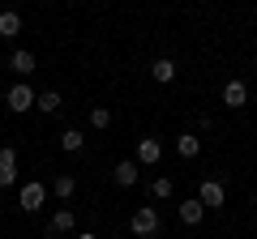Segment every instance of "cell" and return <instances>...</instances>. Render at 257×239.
Wrapping results in <instances>:
<instances>
[{"label":"cell","instance_id":"16","mask_svg":"<svg viewBox=\"0 0 257 239\" xmlns=\"http://www.w3.org/2000/svg\"><path fill=\"white\" fill-rule=\"evenodd\" d=\"M64 102H60V90H43L39 94V102H35V111H43V116H56Z\"/></svg>","mask_w":257,"mask_h":239},{"label":"cell","instance_id":"1","mask_svg":"<svg viewBox=\"0 0 257 239\" xmlns=\"http://www.w3.org/2000/svg\"><path fill=\"white\" fill-rule=\"evenodd\" d=\"M159 226H163V222H159V210H155V205H138V210L128 214V230H133L138 239H155Z\"/></svg>","mask_w":257,"mask_h":239},{"label":"cell","instance_id":"19","mask_svg":"<svg viewBox=\"0 0 257 239\" xmlns=\"http://www.w3.org/2000/svg\"><path fill=\"white\" fill-rule=\"evenodd\" d=\"M150 192H155V196H159V201H167V196H172V192H176V184H172V175H159L155 184H150Z\"/></svg>","mask_w":257,"mask_h":239},{"label":"cell","instance_id":"10","mask_svg":"<svg viewBox=\"0 0 257 239\" xmlns=\"http://www.w3.org/2000/svg\"><path fill=\"white\" fill-rule=\"evenodd\" d=\"M111 180H116L120 188H133V184L142 180V171H138V162H128V158H124V162H116V171H111Z\"/></svg>","mask_w":257,"mask_h":239},{"label":"cell","instance_id":"3","mask_svg":"<svg viewBox=\"0 0 257 239\" xmlns=\"http://www.w3.org/2000/svg\"><path fill=\"white\" fill-rule=\"evenodd\" d=\"M43 201H47V188L39 184V180H26L22 192H18V205H22L26 214H39V210H43Z\"/></svg>","mask_w":257,"mask_h":239},{"label":"cell","instance_id":"12","mask_svg":"<svg viewBox=\"0 0 257 239\" xmlns=\"http://www.w3.org/2000/svg\"><path fill=\"white\" fill-rule=\"evenodd\" d=\"M176 154L180 158H197L202 154V137H197V132H180V137H176Z\"/></svg>","mask_w":257,"mask_h":239},{"label":"cell","instance_id":"15","mask_svg":"<svg viewBox=\"0 0 257 239\" xmlns=\"http://www.w3.org/2000/svg\"><path fill=\"white\" fill-rule=\"evenodd\" d=\"M82 146H86V132L82 128H64L60 132V150H64V154H77Z\"/></svg>","mask_w":257,"mask_h":239},{"label":"cell","instance_id":"11","mask_svg":"<svg viewBox=\"0 0 257 239\" xmlns=\"http://www.w3.org/2000/svg\"><path fill=\"white\" fill-rule=\"evenodd\" d=\"M150 77H155L159 86H172V82H176V60H167V56H159L155 64H150Z\"/></svg>","mask_w":257,"mask_h":239},{"label":"cell","instance_id":"5","mask_svg":"<svg viewBox=\"0 0 257 239\" xmlns=\"http://www.w3.org/2000/svg\"><path fill=\"white\" fill-rule=\"evenodd\" d=\"M9 184H18V150L5 146L0 150V188H9Z\"/></svg>","mask_w":257,"mask_h":239},{"label":"cell","instance_id":"4","mask_svg":"<svg viewBox=\"0 0 257 239\" xmlns=\"http://www.w3.org/2000/svg\"><path fill=\"white\" fill-rule=\"evenodd\" d=\"M197 201H202L206 210H219V205L227 201V188H223L219 180H202V188H197Z\"/></svg>","mask_w":257,"mask_h":239},{"label":"cell","instance_id":"6","mask_svg":"<svg viewBox=\"0 0 257 239\" xmlns=\"http://www.w3.org/2000/svg\"><path fill=\"white\" fill-rule=\"evenodd\" d=\"M163 162V146L155 137H142L138 141V166H159Z\"/></svg>","mask_w":257,"mask_h":239},{"label":"cell","instance_id":"13","mask_svg":"<svg viewBox=\"0 0 257 239\" xmlns=\"http://www.w3.org/2000/svg\"><path fill=\"white\" fill-rule=\"evenodd\" d=\"M35 64H39V60H35L30 52H13V56H9V68H13V73L22 77V82H26V77L35 73Z\"/></svg>","mask_w":257,"mask_h":239},{"label":"cell","instance_id":"18","mask_svg":"<svg viewBox=\"0 0 257 239\" xmlns=\"http://www.w3.org/2000/svg\"><path fill=\"white\" fill-rule=\"evenodd\" d=\"M90 128H94V132L111 128V111H107V107H90Z\"/></svg>","mask_w":257,"mask_h":239},{"label":"cell","instance_id":"7","mask_svg":"<svg viewBox=\"0 0 257 239\" xmlns=\"http://www.w3.org/2000/svg\"><path fill=\"white\" fill-rule=\"evenodd\" d=\"M223 102H227L231 111H240V107H244V102H248V86L240 82V77H231V82L223 86Z\"/></svg>","mask_w":257,"mask_h":239},{"label":"cell","instance_id":"9","mask_svg":"<svg viewBox=\"0 0 257 239\" xmlns=\"http://www.w3.org/2000/svg\"><path fill=\"white\" fill-rule=\"evenodd\" d=\"M176 214H180V222H184V226H197V222L206 218V205L197 201V196H189V201H180V210H176Z\"/></svg>","mask_w":257,"mask_h":239},{"label":"cell","instance_id":"20","mask_svg":"<svg viewBox=\"0 0 257 239\" xmlns=\"http://www.w3.org/2000/svg\"><path fill=\"white\" fill-rule=\"evenodd\" d=\"M73 239H99V235H94V230H77Z\"/></svg>","mask_w":257,"mask_h":239},{"label":"cell","instance_id":"8","mask_svg":"<svg viewBox=\"0 0 257 239\" xmlns=\"http://www.w3.org/2000/svg\"><path fill=\"white\" fill-rule=\"evenodd\" d=\"M73 226H77L73 210H56L52 222H47V235H73Z\"/></svg>","mask_w":257,"mask_h":239},{"label":"cell","instance_id":"17","mask_svg":"<svg viewBox=\"0 0 257 239\" xmlns=\"http://www.w3.org/2000/svg\"><path fill=\"white\" fill-rule=\"evenodd\" d=\"M52 192H56V201H69V196L77 192V180H73V175H56Z\"/></svg>","mask_w":257,"mask_h":239},{"label":"cell","instance_id":"2","mask_svg":"<svg viewBox=\"0 0 257 239\" xmlns=\"http://www.w3.org/2000/svg\"><path fill=\"white\" fill-rule=\"evenodd\" d=\"M5 102H9V111H13V116H26V111H30V107L39 102V94L30 90L26 82H18V86H9V94H5Z\"/></svg>","mask_w":257,"mask_h":239},{"label":"cell","instance_id":"14","mask_svg":"<svg viewBox=\"0 0 257 239\" xmlns=\"http://www.w3.org/2000/svg\"><path fill=\"white\" fill-rule=\"evenodd\" d=\"M18 34H22V13L5 9L0 13V38H18Z\"/></svg>","mask_w":257,"mask_h":239}]
</instances>
